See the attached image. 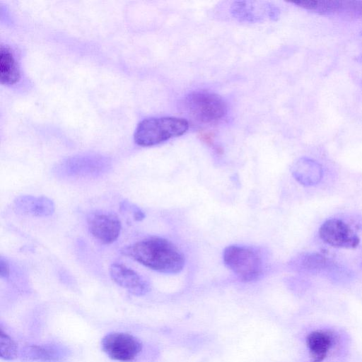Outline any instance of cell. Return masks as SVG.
<instances>
[{
    "label": "cell",
    "instance_id": "1",
    "mask_svg": "<svg viewBox=\"0 0 362 362\" xmlns=\"http://www.w3.org/2000/svg\"><path fill=\"white\" fill-rule=\"evenodd\" d=\"M121 253L145 267L165 274H176L185 266V257L170 240L149 237L121 250Z\"/></svg>",
    "mask_w": 362,
    "mask_h": 362
},
{
    "label": "cell",
    "instance_id": "2",
    "mask_svg": "<svg viewBox=\"0 0 362 362\" xmlns=\"http://www.w3.org/2000/svg\"><path fill=\"white\" fill-rule=\"evenodd\" d=\"M188 127V122L182 118H146L138 124L134 134V141L141 146H151L184 134Z\"/></svg>",
    "mask_w": 362,
    "mask_h": 362
},
{
    "label": "cell",
    "instance_id": "3",
    "mask_svg": "<svg viewBox=\"0 0 362 362\" xmlns=\"http://www.w3.org/2000/svg\"><path fill=\"white\" fill-rule=\"evenodd\" d=\"M223 259L226 267L241 281H255L263 274L262 257L255 248L238 245H229L223 251Z\"/></svg>",
    "mask_w": 362,
    "mask_h": 362
},
{
    "label": "cell",
    "instance_id": "4",
    "mask_svg": "<svg viewBox=\"0 0 362 362\" xmlns=\"http://www.w3.org/2000/svg\"><path fill=\"white\" fill-rule=\"evenodd\" d=\"M182 103L187 113L202 123L216 122L227 112L223 98L208 90L193 91L185 97Z\"/></svg>",
    "mask_w": 362,
    "mask_h": 362
},
{
    "label": "cell",
    "instance_id": "5",
    "mask_svg": "<svg viewBox=\"0 0 362 362\" xmlns=\"http://www.w3.org/2000/svg\"><path fill=\"white\" fill-rule=\"evenodd\" d=\"M110 168V161L107 158L85 154L66 159L57 168V173L66 177H95L105 173Z\"/></svg>",
    "mask_w": 362,
    "mask_h": 362
},
{
    "label": "cell",
    "instance_id": "6",
    "mask_svg": "<svg viewBox=\"0 0 362 362\" xmlns=\"http://www.w3.org/2000/svg\"><path fill=\"white\" fill-rule=\"evenodd\" d=\"M103 351L112 360L132 362L142 350L141 341L133 335L114 332L106 334L101 341Z\"/></svg>",
    "mask_w": 362,
    "mask_h": 362
},
{
    "label": "cell",
    "instance_id": "7",
    "mask_svg": "<svg viewBox=\"0 0 362 362\" xmlns=\"http://www.w3.org/2000/svg\"><path fill=\"white\" fill-rule=\"evenodd\" d=\"M86 221L89 232L103 244L115 242L120 234L121 222L114 213L95 210L88 214Z\"/></svg>",
    "mask_w": 362,
    "mask_h": 362
},
{
    "label": "cell",
    "instance_id": "8",
    "mask_svg": "<svg viewBox=\"0 0 362 362\" xmlns=\"http://www.w3.org/2000/svg\"><path fill=\"white\" fill-rule=\"evenodd\" d=\"M320 238L327 244L337 247L354 248L359 238L344 221L331 218L325 221L319 229Z\"/></svg>",
    "mask_w": 362,
    "mask_h": 362
},
{
    "label": "cell",
    "instance_id": "9",
    "mask_svg": "<svg viewBox=\"0 0 362 362\" xmlns=\"http://www.w3.org/2000/svg\"><path fill=\"white\" fill-rule=\"evenodd\" d=\"M110 275L119 286L135 296H143L150 290L148 281L134 269L120 263L110 265Z\"/></svg>",
    "mask_w": 362,
    "mask_h": 362
},
{
    "label": "cell",
    "instance_id": "10",
    "mask_svg": "<svg viewBox=\"0 0 362 362\" xmlns=\"http://www.w3.org/2000/svg\"><path fill=\"white\" fill-rule=\"evenodd\" d=\"M335 343L334 333L328 329H317L306 337V344L313 362H322Z\"/></svg>",
    "mask_w": 362,
    "mask_h": 362
},
{
    "label": "cell",
    "instance_id": "11",
    "mask_svg": "<svg viewBox=\"0 0 362 362\" xmlns=\"http://www.w3.org/2000/svg\"><path fill=\"white\" fill-rule=\"evenodd\" d=\"M233 16L240 21L255 22L267 16L274 19L278 16L276 8L269 4L257 5L256 2L235 1L231 6Z\"/></svg>",
    "mask_w": 362,
    "mask_h": 362
},
{
    "label": "cell",
    "instance_id": "12",
    "mask_svg": "<svg viewBox=\"0 0 362 362\" xmlns=\"http://www.w3.org/2000/svg\"><path fill=\"white\" fill-rule=\"evenodd\" d=\"M14 206L18 212L35 216H50L55 209L53 201L44 196L21 195L14 200Z\"/></svg>",
    "mask_w": 362,
    "mask_h": 362
},
{
    "label": "cell",
    "instance_id": "13",
    "mask_svg": "<svg viewBox=\"0 0 362 362\" xmlns=\"http://www.w3.org/2000/svg\"><path fill=\"white\" fill-rule=\"evenodd\" d=\"M23 353L27 360L37 362H59L66 356L65 351L55 344L30 345Z\"/></svg>",
    "mask_w": 362,
    "mask_h": 362
},
{
    "label": "cell",
    "instance_id": "14",
    "mask_svg": "<svg viewBox=\"0 0 362 362\" xmlns=\"http://www.w3.org/2000/svg\"><path fill=\"white\" fill-rule=\"evenodd\" d=\"M293 177L301 185L312 186L317 184L322 177L321 166L313 160L302 158L292 167Z\"/></svg>",
    "mask_w": 362,
    "mask_h": 362
},
{
    "label": "cell",
    "instance_id": "15",
    "mask_svg": "<svg viewBox=\"0 0 362 362\" xmlns=\"http://www.w3.org/2000/svg\"><path fill=\"white\" fill-rule=\"evenodd\" d=\"M21 72L13 53L7 45L0 47V81L4 85H14L19 81Z\"/></svg>",
    "mask_w": 362,
    "mask_h": 362
},
{
    "label": "cell",
    "instance_id": "16",
    "mask_svg": "<svg viewBox=\"0 0 362 362\" xmlns=\"http://www.w3.org/2000/svg\"><path fill=\"white\" fill-rule=\"evenodd\" d=\"M347 2L339 1L305 0L294 1L293 4L304 9L320 14H328L339 11L349 5Z\"/></svg>",
    "mask_w": 362,
    "mask_h": 362
},
{
    "label": "cell",
    "instance_id": "17",
    "mask_svg": "<svg viewBox=\"0 0 362 362\" xmlns=\"http://www.w3.org/2000/svg\"><path fill=\"white\" fill-rule=\"evenodd\" d=\"M293 265L300 270L313 272L329 266V262L323 256L312 254L300 257L294 261Z\"/></svg>",
    "mask_w": 362,
    "mask_h": 362
},
{
    "label": "cell",
    "instance_id": "18",
    "mask_svg": "<svg viewBox=\"0 0 362 362\" xmlns=\"http://www.w3.org/2000/svg\"><path fill=\"white\" fill-rule=\"evenodd\" d=\"M18 345L16 341L1 327L0 354L1 358L7 361L14 359L18 356Z\"/></svg>",
    "mask_w": 362,
    "mask_h": 362
},
{
    "label": "cell",
    "instance_id": "19",
    "mask_svg": "<svg viewBox=\"0 0 362 362\" xmlns=\"http://www.w3.org/2000/svg\"><path fill=\"white\" fill-rule=\"evenodd\" d=\"M120 209L124 211L131 213L136 221H142L145 218V214L140 208L127 201H124L121 204Z\"/></svg>",
    "mask_w": 362,
    "mask_h": 362
},
{
    "label": "cell",
    "instance_id": "20",
    "mask_svg": "<svg viewBox=\"0 0 362 362\" xmlns=\"http://www.w3.org/2000/svg\"><path fill=\"white\" fill-rule=\"evenodd\" d=\"M10 274L9 263L6 259L1 257L0 258V276L1 278L6 279Z\"/></svg>",
    "mask_w": 362,
    "mask_h": 362
},
{
    "label": "cell",
    "instance_id": "21",
    "mask_svg": "<svg viewBox=\"0 0 362 362\" xmlns=\"http://www.w3.org/2000/svg\"><path fill=\"white\" fill-rule=\"evenodd\" d=\"M199 136L202 141L208 145L214 144V136L212 133L209 132H200Z\"/></svg>",
    "mask_w": 362,
    "mask_h": 362
}]
</instances>
